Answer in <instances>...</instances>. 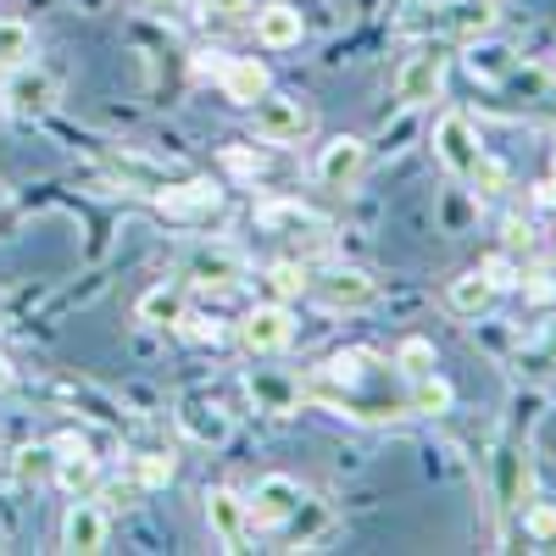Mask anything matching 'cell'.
Wrapping results in <instances>:
<instances>
[{"instance_id": "obj_27", "label": "cell", "mask_w": 556, "mask_h": 556, "mask_svg": "<svg viewBox=\"0 0 556 556\" xmlns=\"http://www.w3.org/2000/svg\"><path fill=\"white\" fill-rule=\"evenodd\" d=\"M178 334H184V340H195V345H223V340H228L223 317H212V312H190V306H184V317H178Z\"/></svg>"}, {"instance_id": "obj_34", "label": "cell", "mask_w": 556, "mask_h": 556, "mask_svg": "<svg viewBox=\"0 0 556 556\" xmlns=\"http://www.w3.org/2000/svg\"><path fill=\"white\" fill-rule=\"evenodd\" d=\"M484 273H490V285H495V290H513V285H518V273H513V262H506V256H490Z\"/></svg>"}, {"instance_id": "obj_6", "label": "cell", "mask_w": 556, "mask_h": 556, "mask_svg": "<svg viewBox=\"0 0 556 556\" xmlns=\"http://www.w3.org/2000/svg\"><path fill=\"white\" fill-rule=\"evenodd\" d=\"M306 295L323 306V312H367L379 301L374 278H367L362 267H329V273H306Z\"/></svg>"}, {"instance_id": "obj_17", "label": "cell", "mask_w": 556, "mask_h": 556, "mask_svg": "<svg viewBox=\"0 0 556 556\" xmlns=\"http://www.w3.org/2000/svg\"><path fill=\"white\" fill-rule=\"evenodd\" d=\"M178 429L190 434L195 445H228V434H235V417H228L217 401L190 395V401H178Z\"/></svg>"}, {"instance_id": "obj_23", "label": "cell", "mask_w": 556, "mask_h": 556, "mask_svg": "<svg viewBox=\"0 0 556 556\" xmlns=\"http://www.w3.org/2000/svg\"><path fill=\"white\" fill-rule=\"evenodd\" d=\"M434 367H440V356H434V340H424V334H406V340L395 345V379H401V384L429 379Z\"/></svg>"}, {"instance_id": "obj_29", "label": "cell", "mask_w": 556, "mask_h": 556, "mask_svg": "<svg viewBox=\"0 0 556 556\" xmlns=\"http://www.w3.org/2000/svg\"><path fill=\"white\" fill-rule=\"evenodd\" d=\"M523 479H529V462L518 451H501V506H518Z\"/></svg>"}, {"instance_id": "obj_36", "label": "cell", "mask_w": 556, "mask_h": 556, "mask_svg": "<svg viewBox=\"0 0 556 556\" xmlns=\"http://www.w3.org/2000/svg\"><path fill=\"white\" fill-rule=\"evenodd\" d=\"M139 7L156 12V17H167V12H178V7H184V0H139Z\"/></svg>"}, {"instance_id": "obj_30", "label": "cell", "mask_w": 556, "mask_h": 556, "mask_svg": "<svg viewBox=\"0 0 556 556\" xmlns=\"http://www.w3.org/2000/svg\"><path fill=\"white\" fill-rule=\"evenodd\" d=\"M267 285L278 290V301L306 295V267H301V262H273V267H267Z\"/></svg>"}, {"instance_id": "obj_11", "label": "cell", "mask_w": 556, "mask_h": 556, "mask_svg": "<svg viewBox=\"0 0 556 556\" xmlns=\"http://www.w3.org/2000/svg\"><path fill=\"white\" fill-rule=\"evenodd\" d=\"M317 184L323 190H351V184L367 173V146L356 134H340V139H329V146L317 151Z\"/></svg>"}, {"instance_id": "obj_38", "label": "cell", "mask_w": 556, "mask_h": 556, "mask_svg": "<svg viewBox=\"0 0 556 556\" xmlns=\"http://www.w3.org/2000/svg\"><path fill=\"white\" fill-rule=\"evenodd\" d=\"M545 345H551V356H556V323H551V329H545Z\"/></svg>"}, {"instance_id": "obj_14", "label": "cell", "mask_w": 556, "mask_h": 556, "mask_svg": "<svg viewBox=\"0 0 556 556\" xmlns=\"http://www.w3.org/2000/svg\"><path fill=\"white\" fill-rule=\"evenodd\" d=\"M217 84H223V96L235 101V106H256L267 89H273V73L256 56H223L217 62Z\"/></svg>"}, {"instance_id": "obj_12", "label": "cell", "mask_w": 556, "mask_h": 556, "mask_svg": "<svg viewBox=\"0 0 556 556\" xmlns=\"http://www.w3.org/2000/svg\"><path fill=\"white\" fill-rule=\"evenodd\" d=\"M206 529H212V540L223 545V551H245V540H251V513H245V495H235V490H206Z\"/></svg>"}, {"instance_id": "obj_20", "label": "cell", "mask_w": 556, "mask_h": 556, "mask_svg": "<svg viewBox=\"0 0 556 556\" xmlns=\"http://www.w3.org/2000/svg\"><path fill=\"white\" fill-rule=\"evenodd\" d=\"M106 167H112V178L123 184V190H134V195H162L167 190V167H156V162H146V156H134V151H112L106 156Z\"/></svg>"}, {"instance_id": "obj_18", "label": "cell", "mask_w": 556, "mask_h": 556, "mask_svg": "<svg viewBox=\"0 0 556 556\" xmlns=\"http://www.w3.org/2000/svg\"><path fill=\"white\" fill-rule=\"evenodd\" d=\"M62 551H73V556L106 551V513H101V506H89V501H73L67 506V518H62Z\"/></svg>"}, {"instance_id": "obj_24", "label": "cell", "mask_w": 556, "mask_h": 556, "mask_svg": "<svg viewBox=\"0 0 556 556\" xmlns=\"http://www.w3.org/2000/svg\"><path fill=\"white\" fill-rule=\"evenodd\" d=\"M451 384L440 379V374H429V379H417V384H406V412H424V417H440V412H451Z\"/></svg>"}, {"instance_id": "obj_22", "label": "cell", "mask_w": 556, "mask_h": 556, "mask_svg": "<svg viewBox=\"0 0 556 556\" xmlns=\"http://www.w3.org/2000/svg\"><path fill=\"white\" fill-rule=\"evenodd\" d=\"M184 290L178 285H156V290H146L139 295V306H134V317L146 323V329H178V317H184Z\"/></svg>"}, {"instance_id": "obj_37", "label": "cell", "mask_w": 556, "mask_h": 556, "mask_svg": "<svg viewBox=\"0 0 556 556\" xmlns=\"http://www.w3.org/2000/svg\"><path fill=\"white\" fill-rule=\"evenodd\" d=\"M12 384H17V374H12V362H7V356H0V395H7Z\"/></svg>"}, {"instance_id": "obj_7", "label": "cell", "mask_w": 556, "mask_h": 556, "mask_svg": "<svg viewBox=\"0 0 556 556\" xmlns=\"http://www.w3.org/2000/svg\"><path fill=\"white\" fill-rule=\"evenodd\" d=\"M440 89H445V51H440V39H429V45H417V51L401 62L395 101L401 106H429V101H440Z\"/></svg>"}, {"instance_id": "obj_33", "label": "cell", "mask_w": 556, "mask_h": 556, "mask_svg": "<svg viewBox=\"0 0 556 556\" xmlns=\"http://www.w3.org/2000/svg\"><path fill=\"white\" fill-rule=\"evenodd\" d=\"M245 12H251V0H206V23H217V28L245 23Z\"/></svg>"}, {"instance_id": "obj_26", "label": "cell", "mask_w": 556, "mask_h": 556, "mask_svg": "<svg viewBox=\"0 0 556 556\" xmlns=\"http://www.w3.org/2000/svg\"><path fill=\"white\" fill-rule=\"evenodd\" d=\"M173 473H178V462H173L167 451H139V456H134V484H139V490H167Z\"/></svg>"}, {"instance_id": "obj_31", "label": "cell", "mask_w": 556, "mask_h": 556, "mask_svg": "<svg viewBox=\"0 0 556 556\" xmlns=\"http://www.w3.org/2000/svg\"><path fill=\"white\" fill-rule=\"evenodd\" d=\"M51 468H56V445H39V451H23V456H17V479H23V484L51 479Z\"/></svg>"}, {"instance_id": "obj_4", "label": "cell", "mask_w": 556, "mask_h": 556, "mask_svg": "<svg viewBox=\"0 0 556 556\" xmlns=\"http://www.w3.org/2000/svg\"><path fill=\"white\" fill-rule=\"evenodd\" d=\"M434 156L445 162L451 178H479L484 146H479V128H473L468 112H440V123H434Z\"/></svg>"}, {"instance_id": "obj_8", "label": "cell", "mask_w": 556, "mask_h": 556, "mask_svg": "<svg viewBox=\"0 0 556 556\" xmlns=\"http://www.w3.org/2000/svg\"><path fill=\"white\" fill-rule=\"evenodd\" d=\"M306 506V490L285 473H267L251 495H245V513H251V529H290Z\"/></svg>"}, {"instance_id": "obj_2", "label": "cell", "mask_w": 556, "mask_h": 556, "mask_svg": "<svg viewBox=\"0 0 556 556\" xmlns=\"http://www.w3.org/2000/svg\"><path fill=\"white\" fill-rule=\"evenodd\" d=\"M424 17H406V28H424L429 39H462L473 45L495 28V0H440V7H417Z\"/></svg>"}, {"instance_id": "obj_35", "label": "cell", "mask_w": 556, "mask_h": 556, "mask_svg": "<svg viewBox=\"0 0 556 556\" xmlns=\"http://www.w3.org/2000/svg\"><path fill=\"white\" fill-rule=\"evenodd\" d=\"M223 162L235 167V173H262V156H245V151H228Z\"/></svg>"}, {"instance_id": "obj_13", "label": "cell", "mask_w": 556, "mask_h": 556, "mask_svg": "<svg viewBox=\"0 0 556 556\" xmlns=\"http://www.w3.org/2000/svg\"><path fill=\"white\" fill-rule=\"evenodd\" d=\"M240 278H245V256L228 251V245H201V251L190 256V285H195V290L228 295V290H240Z\"/></svg>"}, {"instance_id": "obj_15", "label": "cell", "mask_w": 556, "mask_h": 556, "mask_svg": "<svg viewBox=\"0 0 556 556\" xmlns=\"http://www.w3.org/2000/svg\"><path fill=\"white\" fill-rule=\"evenodd\" d=\"M51 445H56V468H51V479H56L67 495H84V490H96V484H101V462L89 456L84 440L62 434V440H51Z\"/></svg>"}, {"instance_id": "obj_9", "label": "cell", "mask_w": 556, "mask_h": 556, "mask_svg": "<svg viewBox=\"0 0 556 556\" xmlns=\"http://www.w3.org/2000/svg\"><path fill=\"white\" fill-rule=\"evenodd\" d=\"M0 101H7L17 117H45L56 106V78L45 67H34V62H23V67H12L7 78H0Z\"/></svg>"}, {"instance_id": "obj_19", "label": "cell", "mask_w": 556, "mask_h": 556, "mask_svg": "<svg viewBox=\"0 0 556 556\" xmlns=\"http://www.w3.org/2000/svg\"><path fill=\"white\" fill-rule=\"evenodd\" d=\"M256 228H267V235H323V223L312 206H301V201H262L256 206Z\"/></svg>"}, {"instance_id": "obj_21", "label": "cell", "mask_w": 556, "mask_h": 556, "mask_svg": "<svg viewBox=\"0 0 556 556\" xmlns=\"http://www.w3.org/2000/svg\"><path fill=\"white\" fill-rule=\"evenodd\" d=\"M495 295H501V290L490 285V273H484V267L451 278V290H445V301H451V312H456V317H484V312L495 306Z\"/></svg>"}, {"instance_id": "obj_1", "label": "cell", "mask_w": 556, "mask_h": 556, "mask_svg": "<svg viewBox=\"0 0 556 556\" xmlns=\"http://www.w3.org/2000/svg\"><path fill=\"white\" fill-rule=\"evenodd\" d=\"M390 374L395 362L384 367V356L351 345V351H334L329 362H317L301 379V395L340 417H356V424H390V417H406V395H379Z\"/></svg>"}, {"instance_id": "obj_10", "label": "cell", "mask_w": 556, "mask_h": 556, "mask_svg": "<svg viewBox=\"0 0 556 556\" xmlns=\"http://www.w3.org/2000/svg\"><path fill=\"white\" fill-rule=\"evenodd\" d=\"M156 206L173 217V223H201V217H217L223 212V190L212 178H167V190L156 195Z\"/></svg>"}, {"instance_id": "obj_25", "label": "cell", "mask_w": 556, "mask_h": 556, "mask_svg": "<svg viewBox=\"0 0 556 556\" xmlns=\"http://www.w3.org/2000/svg\"><path fill=\"white\" fill-rule=\"evenodd\" d=\"M28 56H34V34L12 17H0V78H7L12 67H23Z\"/></svg>"}, {"instance_id": "obj_16", "label": "cell", "mask_w": 556, "mask_h": 556, "mask_svg": "<svg viewBox=\"0 0 556 556\" xmlns=\"http://www.w3.org/2000/svg\"><path fill=\"white\" fill-rule=\"evenodd\" d=\"M251 28H256V39L267 45V51H295V45L306 39V17L290 7V0H267V7H256Z\"/></svg>"}, {"instance_id": "obj_3", "label": "cell", "mask_w": 556, "mask_h": 556, "mask_svg": "<svg viewBox=\"0 0 556 556\" xmlns=\"http://www.w3.org/2000/svg\"><path fill=\"white\" fill-rule=\"evenodd\" d=\"M317 128V112L295 96H267L251 106V134L262 139V146H301V139Z\"/></svg>"}, {"instance_id": "obj_5", "label": "cell", "mask_w": 556, "mask_h": 556, "mask_svg": "<svg viewBox=\"0 0 556 556\" xmlns=\"http://www.w3.org/2000/svg\"><path fill=\"white\" fill-rule=\"evenodd\" d=\"M235 340L245 345V356H278V351H290V340H295V312H290L285 301H262V306H251V312L240 317Z\"/></svg>"}, {"instance_id": "obj_32", "label": "cell", "mask_w": 556, "mask_h": 556, "mask_svg": "<svg viewBox=\"0 0 556 556\" xmlns=\"http://www.w3.org/2000/svg\"><path fill=\"white\" fill-rule=\"evenodd\" d=\"M523 534L529 540H556V506L551 501H534L523 513Z\"/></svg>"}, {"instance_id": "obj_28", "label": "cell", "mask_w": 556, "mask_h": 556, "mask_svg": "<svg viewBox=\"0 0 556 556\" xmlns=\"http://www.w3.org/2000/svg\"><path fill=\"white\" fill-rule=\"evenodd\" d=\"M251 395H262L273 417H285V412L295 406V395H301V384H273V379H267V367H256V374H251Z\"/></svg>"}]
</instances>
